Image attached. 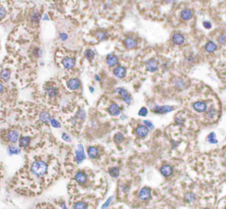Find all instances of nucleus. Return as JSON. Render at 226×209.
Wrapping results in <instances>:
<instances>
[{
  "label": "nucleus",
  "mask_w": 226,
  "mask_h": 209,
  "mask_svg": "<svg viewBox=\"0 0 226 209\" xmlns=\"http://www.w3.org/2000/svg\"><path fill=\"white\" fill-rule=\"evenodd\" d=\"M30 171L36 178H43L48 171V165L43 161H36L31 164Z\"/></svg>",
  "instance_id": "f257e3e1"
},
{
  "label": "nucleus",
  "mask_w": 226,
  "mask_h": 209,
  "mask_svg": "<svg viewBox=\"0 0 226 209\" xmlns=\"http://www.w3.org/2000/svg\"><path fill=\"white\" fill-rule=\"evenodd\" d=\"M115 91H116L117 94L120 96V98L122 99L123 101H124L126 104L128 105L131 104L132 97H131V95L129 94V93L127 92L126 89H125L124 87H117Z\"/></svg>",
  "instance_id": "f03ea898"
},
{
  "label": "nucleus",
  "mask_w": 226,
  "mask_h": 209,
  "mask_svg": "<svg viewBox=\"0 0 226 209\" xmlns=\"http://www.w3.org/2000/svg\"><path fill=\"white\" fill-rule=\"evenodd\" d=\"M86 159V154L84 152V148L82 145L79 144L75 149V160L78 164H80L83 162V161Z\"/></svg>",
  "instance_id": "7ed1b4c3"
},
{
  "label": "nucleus",
  "mask_w": 226,
  "mask_h": 209,
  "mask_svg": "<svg viewBox=\"0 0 226 209\" xmlns=\"http://www.w3.org/2000/svg\"><path fill=\"white\" fill-rule=\"evenodd\" d=\"M174 111V108L170 105H164V106H155L152 109V111L156 114H159V115H164V114H167L169 112Z\"/></svg>",
  "instance_id": "20e7f679"
},
{
  "label": "nucleus",
  "mask_w": 226,
  "mask_h": 209,
  "mask_svg": "<svg viewBox=\"0 0 226 209\" xmlns=\"http://www.w3.org/2000/svg\"><path fill=\"white\" fill-rule=\"evenodd\" d=\"M150 130L147 128V126H146L145 124H141V125H138L135 129V133L137 137L139 139H145L148 134Z\"/></svg>",
  "instance_id": "39448f33"
},
{
  "label": "nucleus",
  "mask_w": 226,
  "mask_h": 209,
  "mask_svg": "<svg viewBox=\"0 0 226 209\" xmlns=\"http://www.w3.org/2000/svg\"><path fill=\"white\" fill-rule=\"evenodd\" d=\"M146 69H147V72L149 73H156L159 68V63L158 60L152 58V59H149L146 62Z\"/></svg>",
  "instance_id": "423d86ee"
},
{
  "label": "nucleus",
  "mask_w": 226,
  "mask_h": 209,
  "mask_svg": "<svg viewBox=\"0 0 226 209\" xmlns=\"http://www.w3.org/2000/svg\"><path fill=\"white\" fill-rule=\"evenodd\" d=\"M193 109H194V111L198 113H205L208 110V105L206 102L198 101L193 103Z\"/></svg>",
  "instance_id": "0eeeda50"
},
{
  "label": "nucleus",
  "mask_w": 226,
  "mask_h": 209,
  "mask_svg": "<svg viewBox=\"0 0 226 209\" xmlns=\"http://www.w3.org/2000/svg\"><path fill=\"white\" fill-rule=\"evenodd\" d=\"M61 64L65 69H66V70H72L75 66L76 61H75V58L72 57V56H66L65 58L62 59Z\"/></svg>",
  "instance_id": "6e6552de"
},
{
  "label": "nucleus",
  "mask_w": 226,
  "mask_h": 209,
  "mask_svg": "<svg viewBox=\"0 0 226 209\" xmlns=\"http://www.w3.org/2000/svg\"><path fill=\"white\" fill-rule=\"evenodd\" d=\"M151 198V189L148 187H143L139 191V199L142 201H147Z\"/></svg>",
  "instance_id": "1a4fd4ad"
},
{
  "label": "nucleus",
  "mask_w": 226,
  "mask_h": 209,
  "mask_svg": "<svg viewBox=\"0 0 226 209\" xmlns=\"http://www.w3.org/2000/svg\"><path fill=\"white\" fill-rule=\"evenodd\" d=\"M6 139H7V141L9 143L14 144L19 140V132L18 131H16V130L9 131L7 135H6Z\"/></svg>",
  "instance_id": "9d476101"
},
{
  "label": "nucleus",
  "mask_w": 226,
  "mask_h": 209,
  "mask_svg": "<svg viewBox=\"0 0 226 209\" xmlns=\"http://www.w3.org/2000/svg\"><path fill=\"white\" fill-rule=\"evenodd\" d=\"M174 172L173 167L169 164H164L160 168V173L162 174V176H164V178H170L172 176V174Z\"/></svg>",
  "instance_id": "9b49d317"
},
{
  "label": "nucleus",
  "mask_w": 226,
  "mask_h": 209,
  "mask_svg": "<svg viewBox=\"0 0 226 209\" xmlns=\"http://www.w3.org/2000/svg\"><path fill=\"white\" fill-rule=\"evenodd\" d=\"M66 86L70 90H78L80 87V80L78 78L69 79L66 82Z\"/></svg>",
  "instance_id": "f8f14e48"
},
{
  "label": "nucleus",
  "mask_w": 226,
  "mask_h": 209,
  "mask_svg": "<svg viewBox=\"0 0 226 209\" xmlns=\"http://www.w3.org/2000/svg\"><path fill=\"white\" fill-rule=\"evenodd\" d=\"M74 180L80 185H84L87 182V175L84 171H79L75 174Z\"/></svg>",
  "instance_id": "ddd939ff"
},
{
  "label": "nucleus",
  "mask_w": 226,
  "mask_h": 209,
  "mask_svg": "<svg viewBox=\"0 0 226 209\" xmlns=\"http://www.w3.org/2000/svg\"><path fill=\"white\" fill-rule=\"evenodd\" d=\"M124 44H125V46H126V49H135L137 47L138 42H137V40L135 39L134 37L128 36L124 40Z\"/></svg>",
  "instance_id": "4468645a"
},
{
  "label": "nucleus",
  "mask_w": 226,
  "mask_h": 209,
  "mask_svg": "<svg viewBox=\"0 0 226 209\" xmlns=\"http://www.w3.org/2000/svg\"><path fill=\"white\" fill-rule=\"evenodd\" d=\"M113 74L117 79H123L126 75V68L124 66H117L113 69Z\"/></svg>",
  "instance_id": "2eb2a0df"
},
{
  "label": "nucleus",
  "mask_w": 226,
  "mask_h": 209,
  "mask_svg": "<svg viewBox=\"0 0 226 209\" xmlns=\"http://www.w3.org/2000/svg\"><path fill=\"white\" fill-rule=\"evenodd\" d=\"M108 112L110 116H113V117H117V116H119L120 113H121V109L118 105L117 103H111L108 108Z\"/></svg>",
  "instance_id": "dca6fc26"
},
{
  "label": "nucleus",
  "mask_w": 226,
  "mask_h": 209,
  "mask_svg": "<svg viewBox=\"0 0 226 209\" xmlns=\"http://www.w3.org/2000/svg\"><path fill=\"white\" fill-rule=\"evenodd\" d=\"M194 17V11L191 9H184L180 12V18L184 21H188Z\"/></svg>",
  "instance_id": "f3484780"
},
{
  "label": "nucleus",
  "mask_w": 226,
  "mask_h": 209,
  "mask_svg": "<svg viewBox=\"0 0 226 209\" xmlns=\"http://www.w3.org/2000/svg\"><path fill=\"white\" fill-rule=\"evenodd\" d=\"M171 41L172 43H174L175 45H182L185 43V36H184L182 34L180 33H175L172 37H171Z\"/></svg>",
  "instance_id": "a211bd4d"
},
{
  "label": "nucleus",
  "mask_w": 226,
  "mask_h": 209,
  "mask_svg": "<svg viewBox=\"0 0 226 209\" xmlns=\"http://www.w3.org/2000/svg\"><path fill=\"white\" fill-rule=\"evenodd\" d=\"M106 64L110 67H115L118 64V58L114 54L110 53L106 57Z\"/></svg>",
  "instance_id": "6ab92c4d"
},
{
  "label": "nucleus",
  "mask_w": 226,
  "mask_h": 209,
  "mask_svg": "<svg viewBox=\"0 0 226 209\" xmlns=\"http://www.w3.org/2000/svg\"><path fill=\"white\" fill-rule=\"evenodd\" d=\"M31 142V138L29 136H23V137H20L19 140V148H28L29 145H30Z\"/></svg>",
  "instance_id": "aec40b11"
},
{
  "label": "nucleus",
  "mask_w": 226,
  "mask_h": 209,
  "mask_svg": "<svg viewBox=\"0 0 226 209\" xmlns=\"http://www.w3.org/2000/svg\"><path fill=\"white\" fill-rule=\"evenodd\" d=\"M87 154L90 159H96L99 156V150L97 148L90 146L87 148Z\"/></svg>",
  "instance_id": "412c9836"
},
{
  "label": "nucleus",
  "mask_w": 226,
  "mask_h": 209,
  "mask_svg": "<svg viewBox=\"0 0 226 209\" xmlns=\"http://www.w3.org/2000/svg\"><path fill=\"white\" fill-rule=\"evenodd\" d=\"M216 49H217V45L213 41H208L205 44V50L208 53H214Z\"/></svg>",
  "instance_id": "4be33fe9"
},
{
  "label": "nucleus",
  "mask_w": 226,
  "mask_h": 209,
  "mask_svg": "<svg viewBox=\"0 0 226 209\" xmlns=\"http://www.w3.org/2000/svg\"><path fill=\"white\" fill-rule=\"evenodd\" d=\"M39 119L41 122H43V123H49L50 119H51V117L49 115V112L47 111H43L39 114Z\"/></svg>",
  "instance_id": "5701e85b"
},
{
  "label": "nucleus",
  "mask_w": 226,
  "mask_h": 209,
  "mask_svg": "<svg viewBox=\"0 0 226 209\" xmlns=\"http://www.w3.org/2000/svg\"><path fill=\"white\" fill-rule=\"evenodd\" d=\"M45 92L46 94L49 95V97H57L58 95V87H56V86H49V87H47L46 88V90H45Z\"/></svg>",
  "instance_id": "b1692460"
},
{
  "label": "nucleus",
  "mask_w": 226,
  "mask_h": 209,
  "mask_svg": "<svg viewBox=\"0 0 226 209\" xmlns=\"http://www.w3.org/2000/svg\"><path fill=\"white\" fill-rule=\"evenodd\" d=\"M96 37L99 42H104V41L107 40L108 34H107V32L104 30H98L96 32Z\"/></svg>",
  "instance_id": "393cba45"
},
{
  "label": "nucleus",
  "mask_w": 226,
  "mask_h": 209,
  "mask_svg": "<svg viewBox=\"0 0 226 209\" xmlns=\"http://www.w3.org/2000/svg\"><path fill=\"white\" fill-rule=\"evenodd\" d=\"M109 175L113 178H117L120 175V169L118 167H111L109 169Z\"/></svg>",
  "instance_id": "a878e982"
},
{
  "label": "nucleus",
  "mask_w": 226,
  "mask_h": 209,
  "mask_svg": "<svg viewBox=\"0 0 226 209\" xmlns=\"http://www.w3.org/2000/svg\"><path fill=\"white\" fill-rule=\"evenodd\" d=\"M184 199L186 203H193L196 200V195L194 192H187L185 194Z\"/></svg>",
  "instance_id": "bb28decb"
},
{
  "label": "nucleus",
  "mask_w": 226,
  "mask_h": 209,
  "mask_svg": "<svg viewBox=\"0 0 226 209\" xmlns=\"http://www.w3.org/2000/svg\"><path fill=\"white\" fill-rule=\"evenodd\" d=\"M205 113H206V117L208 118V119H214L215 117H216V114H217L216 110L215 109L214 107H212V106L209 109H208Z\"/></svg>",
  "instance_id": "cd10ccee"
},
{
  "label": "nucleus",
  "mask_w": 226,
  "mask_h": 209,
  "mask_svg": "<svg viewBox=\"0 0 226 209\" xmlns=\"http://www.w3.org/2000/svg\"><path fill=\"white\" fill-rule=\"evenodd\" d=\"M7 152H8L9 155H14V154H20L21 150H20V148L16 147V146H9L7 148Z\"/></svg>",
  "instance_id": "c85d7f7f"
},
{
  "label": "nucleus",
  "mask_w": 226,
  "mask_h": 209,
  "mask_svg": "<svg viewBox=\"0 0 226 209\" xmlns=\"http://www.w3.org/2000/svg\"><path fill=\"white\" fill-rule=\"evenodd\" d=\"M10 77H11V72L8 69H5L0 73V79L4 81H8L10 80Z\"/></svg>",
  "instance_id": "c756f323"
},
{
  "label": "nucleus",
  "mask_w": 226,
  "mask_h": 209,
  "mask_svg": "<svg viewBox=\"0 0 226 209\" xmlns=\"http://www.w3.org/2000/svg\"><path fill=\"white\" fill-rule=\"evenodd\" d=\"M207 141H208L209 144H212V145L217 144V143H218V140H217V139H216V135H215V133L214 132H210V133L207 136Z\"/></svg>",
  "instance_id": "7c9ffc66"
},
{
  "label": "nucleus",
  "mask_w": 226,
  "mask_h": 209,
  "mask_svg": "<svg viewBox=\"0 0 226 209\" xmlns=\"http://www.w3.org/2000/svg\"><path fill=\"white\" fill-rule=\"evenodd\" d=\"M41 19V13L38 11H35L31 15V21L35 24H37Z\"/></svg>",
  "instance_id": "2f4dec72"
},
{
  "label": "nucleus",
  "mask_w": 226,
  "mask_h": 209,
  "mask_svg": "<svg viewBox=\"0 0 226 209\" xmlns=\"http://www.w3.org/2000/svg\"><path fill=\"white\" fill-rule=\"evenodd\" d=\"M75 117L77 119H79V120H85L86 117H87V113H86V111L83 110V109H79V111H77V113H76V115H75Z\"/></svg>",
  "instance_id": "473e14b6"
},
{
  "label": "nucleus",
  "mask_w": 226,
  "mask_h": 209,
  "mask_svg": "<svg viewBox=\"0 0 226 209\" xmlns=\"http://www.w3.org/2000/svg\"><path fill=\"white\" fill-rule=\"evenodd\" d=\"M113 140H114V142L118 145V144H121L125 140V136L121 132H117V133H116L114 135V139Z\"/></svg>",
  "instance_id": "72a5a7b5"
},
{
  "label": "nucleus",
  "mask_w": 226,
  "mask_h": 209,
  "mask_svg": "<svg viewBox=\"0 0 226 209\" xmlns=\"http://www.w3.org/2000/svg\"><path fill=\"white\" fill-rule=\"evenodd\" d=\"M95 56H96V53H95V51H94L93 49H86L85 56L87 59H88V60L92 61V60L94 59Z\"/></svg>",
  "instance_id": "f704fd0d"
},
{
  "label": "nucleus",
  "mask_w": 226,
  "mask_h": 209,
  "mask_svg": "<svg viewBox=\"0 0 226 209\" xmlns=\"http://www.w3.org/2000/svg\"><path fill=\"white\" fill-rule=\"evenodd\" d=\"M32 54H33V56H34L35 57L40 58V57H42V56H43V49H41V48H39V47L34 48L33 50H32Z\"/></svg>",
  "instance_id": "c9c22d12"
},
{
  "label": "nucleus",
  "mask_w": 226,
  "mask_h": 209,
  "mask_svg": "<svg viewBox=\"0 0 226 209\" xmlns=\"http://www.w3.org/2000/svg\"><path fill=\"white\" fill-rule=\"evenodd\" d=\"M73 207L76 209H85L87 207V204L84 201H78V202L74 204Z\"/></svg>",
  "instance_id": "e433bc0d"
},
{
  "label": "nucleus",
  "mask_w": 226,
  "mask_h": 209,
  "mask_svg": "<svg viewBox=\"0 0 226 209\" xmlns=\"http://www.w3.org/2000/svg\"><path fill=\"white\" fill-rule=\"evenodd\" d=\"M147 113H148V111H147V109L146 107H142L140 109V111L138 112V115L141 117H147Z\"/></svg>",
  "instance_id": "4c0bfd02"
},
{
  "label": "nucleus",
  "mask_w": 226,
  "mask_h": 209,
  "mask_svg": "<svg viewBox=\"0 0 226 209\" xmlns=\"http://www.w3.org/2000/svg\"><path fill=\"white\" fill-rule=\"evenodd\" d=\"M49 123H50V125H51L52 127H54V128H60V127H61L60 123H59L58 120H56L55 118H51L50 121H49Z\"/></svg>",
  "instance_id": "58836bf2"
},
{
  "label": "nucleus",
  "mask_w": 226,
  "mask_h": 209,
  "mask_svg": "<svg viewBox=\"0 0 226 209\" xmlns=\"http://www.w3.org/2000/svg\"><path fill=\"white\" fill-rule=\"evenodd\" d=\"M113 199H114V197L113 196H110L107 200H106V202L102 206V208H107V207H110V205L111 204V202H112V200H113Z\"/></svg>",
  "instance_id": "ea45409f"
},
{
  "label": "nucleus",
  "mask_w": 226,
  "mask_h": 209,
  "mask_svg": "<svg viewBox=\"0 0 226 209\" xmlns=\"http://www.w3.org/2000/svg\"><path fill=\"white\" fill-rule=\"evenodd\" d=\"M218 43H220V44H225L226 43V35H224V34H222V35H220L219 36H218Z\"/></svg>",
  "instance_id": "a19ab883"
},
{
  "label": "nucleus",
  "mask_w": 226,
  "mask_h": 209,
  "mask_svg": "<svg viewBox=\"0 0 226 209\" xmlns=\"http://www.w3.org/2000/svg\"><path fill=\"white\" fill-rule=\"evenodd\" d=\"M143 123H144L146 126H147V128L150 130V131H153V130L155 129L154 124H153L152 122H151V121H149V120H145V121L143 122Z\"/></svg>",
  "instance_id": "79ce46f5"
},
{
  "label": "nucleus",
  "mask_w": 226,
  "mask_h": 209,
  "mask_svg": "<svg viewBox=\"0 0 226 209\" xmlns=\"http://www.w3.org/2000/svg\"><path fill=\"white\" fill-rule=\"evenodd\" d=\"M61 137H62V140H63L68 142V143H71V142H72V139H71V137L68 135L67 133H66V132L62 133Z\"/></svg>",
  "instance_id": "37998d69"
},
{
  "label": "nucleus",
  "mask_w": 226,
  "mask_h": 209,
  "mask_svg": "<svg viewBox=\"0 0 226 209\" xmlns=\"http://www.w3.org/2000/svg\"><path fill=\"white\" fill-rule=\"evenodd\" d=\"M6 13L7 12H6V8L4 6H0V19L5 18L6 16Z\"/></svg>",
  "instance_id": "c03bdc74"
},
{
  "label": "nucleus",
  "mask_w": 226,
  "mask_h": 209,
  "mask_svg": "<svg viewBox=\"0 0 226 209\" xmlns=\"http://www.w3.org/2000/svg\"><path fill=\"white\" fill-rule=\"evenodd\" d=\"M178 80H179V81L176 82V86L177 88H179V89H183L185 87V81L183 80H181V79H178Z\"/></svg>",
  "instance_id": "a18cd8bd"
},
{
  "label": "nucleus",
  "mask_w": 226,
  "mask_h": 209,
  "mask_svg": "<svg viewBox=\"0 0 226 209\" xmlns=\"http://www.w3.org/2000/svg\"><path fill=\"white\" fill-rule=\"evenodd\" d=\"M203 27L206 28V29H210L211 27H212V24L210 23V21H208V20H205V21H203Z\"/></svg>",
  "instance_id": "49530a36"
},
{
  "label": "nucleus",
  "mask_w": 226,
  "mask_h": 209,
  "mask_svg": "<svg viewBox=\"0 0 226 209\" xmlns=\"http://www.w3.org/2000/svg\"><path fill=\"white\" fill-rule=\"evenodd\" d=\"M59 38L61 39L62 41H66V40H67L68 36L66 34V33H61V34L59 35Z\"/></svg>",
  "instance_id": "de8ad7c7"
},
{
  "label": "nucleus",
  "mask_w": 226,
  "mask_h": 209,
  "mask_svg": "<svg viewBox=\"0 0 226 209\" xmlns=\"http://www.w3.org/2000/svg\"><path fill=\"white\" fill-rule=\"evenodd\" d=\"M176 123H177V124H179V125H183L184 120L183 119H180L179 117H176Z\"/></svg>",
  "instance_id": "09e8293b"
},
{
  "label": "nucleus",
  "mask_w": 226,
  "mask_h": 209,
  "mask_svg": "<svg viewBox=\"0 0 226 209\" xmlns=\"http://www.w3.org/2000/svg\"><path fill=\"white\" fill-rule=\"evenodd\" d=\"M122 190L123 191H125V192H127L129 190V188L126 186V185H122Z\"/></svg>",
  "instance_id": "8fccbe9b"
},
{
  "label": "nucleus",
  "mask_w": 226,
  "mask_h": 209,
  "mask_svg": "<svg viewBox=\"0 0 226 209\" xmlns=\"http://www.w3.org/2000/svg\"><path fill=\"white\" fill-rule=\"evenodd\" d=\"M4 90H5V86L0 82V94H2V93L4 92Z\"/></svg>",
  "instance_id": "3c124183"
},
{
  "label": "nucleus",
  "mask_w": 226,
  "mask_h": 209,
  "mask_svg": "<svg viewBox=\"0 0 226 209\" xmlns=\"http://www.w3.org/2000/svg\"><path fill=\"white\" fill-rule=\"evenodd\" d=\"M164 2L166 4H173L176 2V0H164Z\"/></svg>",
  "instance_id": "603ef678"
},
{
  "label": "nucleus",
  "mask_w": 226,
  "mask_h": 209,
  "mask_svg": "<svg viewBox=\"0 0 226 209\" xmlns=\"http://www.w3.org/2000/svg\"><path fill=\"white\" fill-rule=\"evenodd\" d=\"M43 20H45V19H47V20H49V16H48V14H44V16H43Z\"/></svg>",
  "instance_id": "864d4df0"
},
{
  "label": "nucleus",
  "mask_w": 226,
  "mask_h": 209,
  "mask_svg": "<svg viewBox=\"0 0 226 209\" xmlns=\"http://www.w3.org/2000/svg\"><path fill=\"white\" fill-rule=\"evenodd\" d=\"M95 79L97 80V81H101V78H100L98 75H96V76H95Z\"/></svg>",
  "instance_id": "5fc2aeb1"
},
{
  "label": "nucleus",
  "mask_w": 226,
  "mask_h": 209,
  "mask_svg": "<svg viewBox=\"0 0 226 209\" xmlns=\"http://www.w3.org/2000/svg\"><path fill=\"white\" fill-rule=\"evenodd\" d=\"M89 90H90V92L91 93H94V91H95V89H94L93 86H90V87H89Z\"/></svg>",
  "instance_id": "6e6d98bb"
},
{
  "label": "nucleus",
  "mask_w": 226,
  "mask_h": 209,
  "mask_svg": "<svg viewBox=\"0 0 226 209\" xmlns=\"http://www.w3.org/2000/svg\"><path fill=\"white\" fill-rule=\"evenodd\" d=\"M60 207H62L63 208H66V205H65V204H64V203H62L61 205H60Z\"/></svg>",
  "instance_id": "4d7b16f0"
},
{
  "label": "nucleus",
  "mask_w": 226,
  "mask_h": 209,
  "mask_svg": "<svg viewBox=\"0 0 226 209\" xmlns=\"http://www.w3.org/2000/svg\"><path fill=\"white\" fill-rule=\"evenodd\" d=\"M53 1H58V0H53Z\"/></svg>",
  "instance_id": "13d9d810"
},
{
  "label": "nucleus",
  "mask_w": 226,
  "mask_h": 209,
  "mask_svg": "<svg viewBox=\"0 0 226 209\" xmlns=\"http://www.w3.org/2000/svg\"><path fill=\"white\" fill-rule=\"evenodd\" d=\"M194 1H196V0H194Z\"/></svg>",
  "instance_id": "bf43d9fd"
}]
</instances>
